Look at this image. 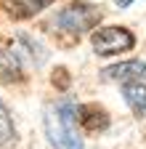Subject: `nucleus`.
Listing matches in <instances>:
<instances>
[{
  "label": "nucleus",
  "mask_w": 146,
  "mask_h": 149,
  "mask_svg": "<svg viewBox=\"0 0 146 149\" xmlns=\"http://www.w3.org/2000/svg\"><path fill=\"white\" fill-rule=\"evenodd\" d=\"M16 141V128L11 120V112L6 109L3 99H0V146H11Z\"/></svg>",
  "instance_id": "1a4fd4ad"
},
{
  "label": "nucleus",
  "mask_w": 146,
  "mask_h": 149,
  "mask_svg": "<svg viewBox=\"0 0 146 149\" xmlns=\"http://www.w3.org/2000/svg\"><path fill=\"white\" fill-rule=\"evenodd\" d=\"M98 22H101V8L93 3H82V0H75V3L64 6L56 13V19H53V24L61 32H69V35L93 32Z\"/></svg>",
  "instance_id": "f03ea898"
},
{
  "label": "nucleus",
  "mask_w": 146,
  "mask_h": 149,
  "mask_svg": "<svg viewBox=\"0 0 146 149\" xmlns=\"http://www.w3.org/2000/svg\"><path fill=\"white\" fill-rule=\"evenodd\" d=\"M24 74V59L16 48H0V80L16 83Z\"/></svg>",
  "instance_id": "423d86ee"
},
{
  "label": "nucleus",
  "mask_w": 146,
  "mask_h": 149,
  "mask_svg": "<svg viewBox=\"0 0 146 149\" xmlns=\"http://www.w3.org/2000/svg\"><path fill=\"white\" fill-rule=\"evenodd\" d=\"M130 3H133V0H114V6H117V8H127Z\"/></svg>",
  "instance_id": "9d476101"
},
{
  "label": "nucleus",
  "mask_w": 146,
  "mask_h": 149,
  "mask_svg": "<svg viewBox=\"0 0 146 149\" xmlns=\"http://www.w3.org/2000/svg\"><path fill=\"white\" fill-rule=\"evenodd\" d=\"M122 99L138 120H146V80L122 83Z\"/></svg>",
  "instance_id": "39448f33"
},
{
  "label": "nucleus",
  "mask_w": 146,
  "mask_h": 149,
  "mask_svg": "<svg viewBox=\"0 0 146 149\" xmlns=\"http://www.w3.org/2000/svg\"><path fill=\"white\" fill-rule=\"evenodd\" d=\"M136 45V37L125 27H101L90 35V48L96 56H117Z\"/></svg>",
  "instance_id": "7ed1b4c3"
},
{
  "label": "nucleus",
  "mask_w": 146,
  "mask_h": 149,
  "mask_svg": "<svg viewBox=\"0 0 146 149\" xmlns=\"http://www.w3.org/2000/svg\"><path fill=\"white\" fill-rule=\"evenodd\" d=\"M53 0H3L6 11L13 16V19H32L37 16L40 11H45Z\"/></svg>",
  "instance_id": "0eeeda50"
},
{
  "label": "nucleus",
  "mask_w": 146,
  "mask_h": 149,
  "mask_svg": "<svg viewBox=\"0 0 146 149\" xmlns=\"http://www.w3.org/2000/svg\"><path fill=\"white\" fill-rule=\"evenodd\" d=\"M77 120H80V125L82 128H88V130H104L106 125H109V115L101 109V107H96V104H82V107H77Z\"/></svg>",
  "instance_id": "6e6552de"
},
{
  "label": "nucleus",
  "mask_w": 146,
  "mask_h": 149,
  "mask_svg": "<svg viewBox=\"0 0 146 149\" xmlns=\"http://www.w3.org/2000/svg\"><path fill=\"white\" fill-rule=\"evenodd\" d=\"M104 80H114V83H130V80H146V61L130 59V61H120L112 64L101 72Z\"/></svg>",
  "instance_id": "20e7f679"
},
{
  "label": "nucleus",
  "mask_w": 146,
  "mask_h": 149,
  "mask_svg": "<svg viewBox=\"0 0 146 149\" xmlns=\"http://www.w3.org/2000/svg\"><path fill=\"white\" fill-rule=\"evenodd\" d=\"M77 107L80 104L72 101V99H59L56 104H48L45 107L43 128H45L48 144L53 149H82Z\"/></svg>",
  "instance_id": "f257e3e1"
}]
</instances>
